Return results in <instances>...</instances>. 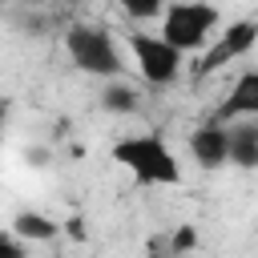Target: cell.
Segmentation results:
<instances>
[{
    "label": "cell",
    "instance_id": "cell-1",
    "mask_svg": "<svg viewBox=\"0 0 258 258\" xmlns=\"http://www.w3.org/2000/svg\"><path fill=\"white\" fill-rule=\"evenodd\" d=\"M113 161L137 181V185H177L181 161L157 133H129L113 141Z\"/></svg>",
    "mask_w": 258,
    "mask_h": 258
},
{
    "label": "cell",
    "instance_id": "cell-7",
    "mask_svg": "<svg viewBox=\"0 0 258 258\" xmlns=\"http://www.w3.org/2000/svg\"><path fill=\"white\" fill-rule=\"evenodd\" d=\"M214 121H222V125L258 121V69H246V73L230 85V93H226V101L218 105Z\"/></svg>",
    "mask_w": 258,
    "mask_h": 258
},
{
    "label": "cell",
    "instance_id": "cell-6",
    "mask_svg": "<svg viewBox=\"0 0 258 258\" xmlns=\"http://www.w3.org/2000/svg\"><path fill=\"white\" fill-rule=\"evenodd\" d=\"M189 153L202 169H222L230 165V129L222 121H202L194 133H189Z\"/></svg>",
    "mask_w": 258,
    "mask_h": 258
},
{
    "label": "cell",
    "instance_id": "cell-3",
    "mask_svg": "<svg viewBox=\"0 0 258 258\" xmlns=\"http://www.w3.org/2000/svg\"><path fill=\"white\" fill-rule=\"evenodd\" d=\"M218 24H222V12H218L214 4H202V0H173V4H165V12H161L157 36H161L165 44H173V48L185 56V52L206 48V40L218 32Z\"/></svg>",
    "mask_w": 258,
    "mask_h": 258
},
{
    "label": "cell",
    "instance_id": "cell-15",
    "mask_svg": "<svg viewBox=\"0 0 258 258\" xmlns=\"http://www.w3.org/2000/svg\"><path fill=\"white\" fill-rule=\"evenodd\" d=\"M4 125H8V101H0V141H4Z\"/></svg>",
    "mask_w": 258,
    "mask_h": 258
},
{
    "label": "cell",
    "instance_id": "cell-2",
    "mask_svg": "<svg viewBox=\"0 0 258 258\" xmlns=\"http://www.w3.org/2000/svg\"><path fill=\"white\" fill-rule=\"evenodd\" d=\"M64 52L81 73L101 77L105 85L125 77V56H121V48H117V40L105 24H89V20L69 24L64 28Z\"/></svg>",
    "mask_w": 258,
    "mask_h": 258
},
{
    "label": "cell",
    "instance_id": "cell-12",
    "mask_svg": "<svg viewBox=\"0 0 258 258\" xmlns=\"http://www.w3.org/2000/svg\"><path fill=\"white\" fill-rule=\"evenodd\" d=\"M0 258H28V246L12 230H0Z\"/></svg>",
    "mask_w": 258,
    "mask_h": 258
},
{
    "label": "cell",
    "instance_id": "cell-4",
    "mask_svg": "<svg viewBox=\"0 0 258 258\" xmlns=\"http://www.w3.org/2000/svg\"><path fill=\"white\" fill-rule=\"evenodd\" d=\"M125 40H129L133 64H137V73H141V81H145V85L165 89V85H173V81H177V73H181V60H185V56H181L173 44H165L157 32H125Z\"/></svg>",
    "mask_w": 258,
    "mask_h": 258
},
{
    "label": "cell",
    "instance_id": "cell-10",
    "mask_svg": "<svg viewBox=\"0 0 258 258\" xmlns=\"http://www.w3.org/2000/svg\"><path fill=\"white\" fill-rule=\"evenodd\" d=\"M101 109H105V113H117V117L137 113V109H141V93H137V85H129L125 77H121V81H109V85L101 89Z\"/></svg>",
    "mask_w": 258,
    "mask_h": 258
},
{
    "label": "cell",
    "instance_id": "cell-5",
    "mask_svg": "<svg viewBox=\"0 0 258 258\" xmlns=\"http://www.w3.org/2000/svg\"><path fill=\"white\" fill-rule=\"evenodd\" d=\"M254 44H258V20H230V24H226V28L214 36V44L202 52V60H198L194 77H198V81L214 77L218 69H226V64L242 60V56H246Z\"/></svg>",
    "mask_w": 258,
    "mask_h": 258
},
{
    "label": "cell",
    "instance_id": "cell-8",
    "mask_svg": "<svg viewBox=\"0 0 258 258\" xmlns=\"http://www.w3.org/2000/svg\"><path fill=\"white\" fill-rule=\"evenodd\" d=\"M230 129V165L258 169V121H234Z\"/></svg>",
    "mask_w": 258,
    "mask_h": 258
},
{
    "label": "cell",
    "instance_id": "cell-11",
    "mask_svg": "<svg viewBox=\"0 0 258 258\" xmlns=\"http://www.w3.org/2000/svg\"><path fill=\"white\" fill-rule=\"evenodd\" d=\"M189 250H198V230H194V222H181V226H173V234H169V254L181 258V254H189Z\"/></svg>",
    "mask_w": 258,
    "mask_h": 258
},
{
    "label": "cell",
    "instance_id": "cell-13",
    "mask_svg": "<svg viewBox=\"0 0 258 258\" xmlns=\"http://www.w3.org/2000/svg\"><path fill=\"white\" fill-rule=\"evenodd\" d=\"M165 4H125V16L129 20H161Z\"/></svg>",
    "mask_w": 258,
    "mask_h": 258
},
{
    "label": "cell",
    "instance_id": "cell-14",
    "mask_svg": "<svg viewBox=\"0 0 258 258\" xmlns=\"http://www.w3.org/2000/svg\"><path fill=\"white\" fill-rule=\"evenodd\" d=\"M24 157H28V165H48V161H44V157H48V153H44V149H28V153H24Z\"/></svg>",
    "mask_w": 258,
    "mask_h": 258
},
{
    "label": "cell",
    "instance_id": "cell-9",
    "mask_svg": "<svg viewBox=\"0 0 258 258\" xmlns=\"http://www.w3.org/2000/svg\"><path fill=\"white\" fill-rule=\"evenodd\" d=\"M24 246L28 242H52L56 234H60V222L56 218H48V214H40V210H20L16 218H12V226H8Z\"/></svg>",
    "mask_w": 258,
    "mask_h": 258
}]
</instances>
